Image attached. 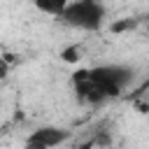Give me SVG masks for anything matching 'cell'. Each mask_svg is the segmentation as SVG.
I'll list each match as a JSON object with an SVG mask.
<instances>
[{"label":"cell","mask_w":149,"mask_h":149,"mask_svg":"<svg viewBox=\"0 0 149 149\" xmlns=\"http://www.w3.org/2000/svg\"><path fill=\"white\" fill-rule=\"evenodd\" d=\"M133 77H135L133 68L121 65V63H105V65L77 70L72 74V86L81 102L100 105L105 100L121 95L123 88L133 81Z\"/></svg>","instance_id":"6da1fadb"},{"label":"cell","mask_w":149,"mask_h":149,"mask_svg":"<svg viewBox=\"0 0 149 149\" xmlns=\"http://www.w3.org/2000/svg\"><path fill=\"white\" fill-rule=\"evenodd\" d=\"M105 5L100 0H70L61 21L77 30H100L105 23Z\"/></svg>","instance_id":"7a4b0ae2"},{"label":"cell","mask_w":149,"mask_h":149,"mask_svg":"<svg viewBox=\"0 0 149 149\" xmlns=\"http://www.w3.org/2000/svg\"><path fill=\"white\" fill-rule=\"evenodd\" d=\"M68 140H70V130H65L61 126H40L35 130H30V135L23 140V144L30 149H51Z\"/></svg>","instance_id":"3957f363"},{"label":"cell","mask_w":149,"mask_h":149,"mask_svg":"<svg viewBox=\"0 0 149 149\" xmlns=\"http://www.w3.org/2000/svg\"><path fill=\"white\" fill-rule=\"evenodd\" d=\"M35 9L47 14V16H54V19H61L65 7L70 5V0H33Z\"/></svg>","instance_id":"277c9868"},{"label":"cell","mask_w":149,"mask_h":149,"mask_svg":"<svg viewBox=\"0 0 149 149\" xmlns=\"http://www.w3.org/2000/svg\"><path fill=\"white\" fill-rule=\"evenodd\" d=\"M61 58H63L65 63H77V61L81 58V51H79L77 44H72V47H68V49L61 51Z\"/></svg>","instance_id":"5b68a950"},{"label":"cell","mask_w":149,"mask_h":149,"mask_svg":"<svg viewBox=\"0 0 149 149\" xmlns=\"http://www.w3.org/2000/svg\"><path fill=\"white\" fill-rule=\"evenodd\" d=\"M147 23H149V16H147Z\"/></svg>","instance_id":"8992f818"}]
</instances>
